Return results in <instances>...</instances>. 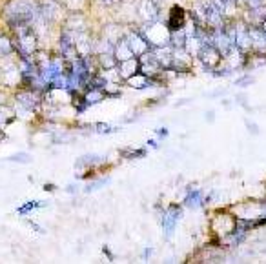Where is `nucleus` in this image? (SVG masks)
Here are the masks:
<instances>
[{
  "label": "nucleus",
  "mask_w": 266,
  "mask_h": 264,
  "mask_svg": "<svg viewBox=\"0 0 266 264\" xmlns=\"http://www.w3.org/2000/svg\"><path fill=\"white\" fill-rule=\"evenodd\" d=\"M201 58L205 60L208 66H215L221 60V53L214 48V46H203L201 48Z\"/></svg>",
  "instance_id": "f257e3e1"
}]
</instances>
